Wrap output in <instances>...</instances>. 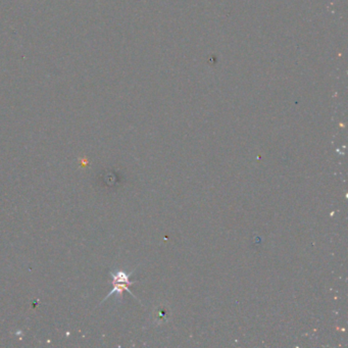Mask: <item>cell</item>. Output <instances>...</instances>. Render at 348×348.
Segmentation results:
<instances>
[{
	"mask_svg": "<svg viewBox=\"0 0 348 348\" xmlns=\"http://www.w3.org/2000/svg\"><path fill=\"white\" fill-rule=\"evenodd\" d=\"M134 273V271H132L131 273H126L125 271H115L114 273H110L111 277H112V284H113V288L112 290L107 294V296L105 297L104 300H106L109 296H111L112 294H117L119 300H122L123 298V292L124 290L128 291L129 293L132 294V292L129 290V286L132 284H134L135 282H131L130 281V277L132 276V274ZM133 295V294H132ZM134 296V295H133ZM103 300V301H104Z\"/></svg>",
	"mask_w": 348,
	"mask_h": 348,
	"instance_id": "6da1fadb",
	"label": "cell"
}]
</instances>
